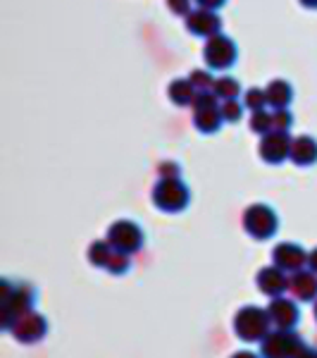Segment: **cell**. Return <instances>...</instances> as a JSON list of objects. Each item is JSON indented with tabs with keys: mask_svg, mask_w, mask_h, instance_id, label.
<instances>
[{
	"mask_svg": "<svg viewBox=\"0 0 317 358\" xmlns=\"http://www.w3.org/2000/svg\"><path fill=\"white\" fill-rule=\"evenodd\" d=\"M251 129L256 131V134L265 136L267 131H272V113H267L263 108V110H256L251 115Z\"/></svg>",
	"mask_w": 317,
	"mask_h": 358,
	"instance_id": "obj_23",
	"label": "cell"
},
{
	"mask_svg": "<svg viewBox=\"0 0 317 358\" xmlns=\"http://www.w3.org/2000/svg\"><path fill=\"white\" fill-rule=\"evenodd\" d=\"M267 313L272 317V325L277 330H296L298 320H301V310H298L296 301L286 296H277L270 301Z\"/></svg>",
	"mask_w": 317,
	"mask_h": 358,
	"instance_id": "obj_13",
	"label": "cell"
},
{
	"mask_svg": "<svg viewBox=\"0 0 317 358\" xmlns=\"http://www.w3.org/2000/svg\"><path fill=\"white\" fill-rule=\"evenodd\" d=\"M272 327L274 325L267 308H260V306H244L234 315V332L241 342H263L272 332Z\"/></svg>",
	"mask_w": 317,
	"mask_h": 358,
	"instance_id": "obj_2",
	"label": "cell"
},
{
	"mask_svg": "<svg viewBox=\"0 0 317 358\" xmlns=\"http://www.w3.org/2000/svg\"><path fill=\"white\" fill-rule=\"evenodd\" d=\"M315 306H313V313H315V320H317V301H313Z\"/></svg>",
	"mask_w": 317,
	"mask_h": 358,
	"instance_id": "obj_35",
	"label": "cell"
},
{
	"mask_svg": "<svg viewBox=\"0 0 317 358\" xmlns=\"http://www.w3.org/2000/svg\"><path fill=\"white\" fill-rule=\"evenodd\" d=\"M244 103L239 101V98H232V101H222V106H220V110H222V117H224V122H241V117H244Z\"/></svg>",
	"mask_w": 317,
	"mask_h": 358,
	"instance_id": "obj_22",
	"label": "cell"
},
{
	"mask_svg": "<svg viewBox=\"0 0 317 358\" xmlns=\"http://www.w3.org/2000/svg\"><path fill=\"white\" fill-rule=\"evenodd\" d=\"M158 175L163 179L182 177V167H179V163H175V160H163V163L158 165Z\"/></svg>",
	"mask_w": 317,
	"mask_h": 358,
	"instance_id": "obj_28",
	"label": "cell"
},
{
	"mask_svg": "<svg viewBox=\"0 0 317 358\" xmlns=\"http://www.w3.org/2000/svg\"><path fill=\"white\" fill-rule=\"evenodd\" d=\"M291 127H293V115L289 108L272 110V129L274 131H291Z\"/></svg>",
	"mask_w": 317,
	"mask_h": 358,
	"instance_id": "obj_26",
	"label": "cell"
},
{
	"mask_svg": "<svg viewBox=\"0 0 317 358\" xmlns=\"http://www.w3.org/2000/svg\"><path fill=\"white\" fill-rule=\"evenodd\" d=\"M212 94L220 101H232V98L241 96V84L234 77H217L215 84H212Z\"/></svg>",
	"mask_w": 317,
	"mask_h": 358,
	"instance_id": "obj_20",
	"label": "cell"
},
{
	"mask_svg": "<svg viewBox=\"0 0 317 358\" xmlns=\"http://www.w3.org/2000/svg\"><path fill=\"white\" fill-rule=\"evenodd\" d=\"M308 270H313V273L317 275V246L308 253Z\"/></svg>",
	"mask_w": 317,
	"mask_h": 358,
	"instance_id": "obj_31",
	"label": "cell"
},
{
	"mask_svg": "<svg viewBox=\"0 0 317 358\" xmlns=\"http://www.w3.org/2000/svg\"><path fill=\"white\" fill-rule=\"evenodd\" d=\"M291 143L293 138L289 136V131H267L265 136H260V146L258 153L267 165H281L284 160H289L291 155Z\"/></svg>",
	"mask_w": 317,
	"mask_h": 358,
	"instance_id": "obj_8",
	"label": "cell"
},
{
	"mask_svg": "<svg viewBox=\"0 0 317 358\" xmlns=\"http://www.w3.org/2000/svg\"><path fill=\"white\" fill-rule=\"evenodd\" d=\"M296 358H317V351L313 349V346H305V349Z\"/></svg>",
	"mask_w": 317,
	"mask_h": 358,
	"instance_id": "obj_32",
	"label": "cell"
},
{
	"mask_svg": "<svg viewBox=\"0 0 317 358\" xmlns=\"http://www.w3.org/2000/svg\"><path fill=\"white\" fill-rule=\"evenodd\" d=\"M167 94H170V101L175 103V106L189 108V106H193L198 89H196V86H193L191 82H189V79H177V82H172V84H170Z\"/></svg>",
	"mask_w": 317,
	"mask_h": 358,
	"instance_id": "obj_18",
	"label": "cell"
},
{
	"mask_svg": "<svg viewBox=\"0 0 317 358\" xmlns=\"http://www.w3.org/2000/svg\"><path fill=\"white\" fill-rule=\"evenodd\" d=\"M272 263L289 275L301 273V270L308 268V251H305L301 244L281 241V244H277L272 251Z\"/></svg>",
	"mask_w": 317,
	"mask_h": 358,
	"instance_id": "obj_10",
	"label": "cell"
},
{
	"mask_svg": "<svg viewBox=\"0 0 317 358\" xmlns=\"http://www.w3.org/2000/svg\"><path fill=\"white\" fill-rule=\"evenodd\" d=\"M36 303V289L29 282L0 280V327L10 332L22 315L31 313Z\"/></svg>",
	"mask_w": 317,
	"mask_h": 358,
	"instance_id": "obj_1",
	"label": "cell"
},
{
	"mask_svg": "<svg viewBox=\"0 0 317 358\" xmlns=\"http://www.w3.org/2000/svg\"><path fill=\"white\" fill-rule=\"evenodd\" d=\"M191 3L193 0H167V8H170L172 15L186 17L189 13H191Z\"/></svg>",
	"mask_w": 317,
	"mask_h": 358,
	"instance_id": "obj_29",
	"label": "cell"
},
{
	"mask_svg": "<svg viewBox=\"0 0 317 358\" xmlns=\"http://www.w3.org/2000/svg\"><path fill=\"white\" fill-rule=\"evenodd\" d=\"M184 24H186V29L193 36H200V38H210L222 31L220 15H217L215 10H205V8L191 10V13L184 17Z\"/></svg>",
	"mask_w": 317,
	"mask_h": 358,
	"instance_id": "obj_11",
	"label": "cell"
},
{
	"mask_svg": "<svg viewBox=\"0 0 317 358\" xmlns=\"http://www.w3.org/2000/svg\"><path fill=\"white\" fill-rule=\"evenodd\" d=\"M108 241H110L112 248L122 253H129V256H136L138 251L146 244V234L138 227L134 220H117L108 227Z\"/></svg>",
	"mask_w": 317,
	"mask_h": 358,
	"instance_id": "obj_7",
	"label": "cell"
},
{
	"mask_svg": "<svg viewBox=\"0 0 317 358\" xmlns=\"http://www.w3.org/2000/svg\"><path fill=\"white\" fill-rule=\"evenodd\" d=\"M289 160L298 167H310L317 163V138L315 136H296L291 143V155Z\"/></svg>",
	"mask_w": 317,
	"mask_h": 358,
	"instance_id": "obj_15",
	"label": "cell"
},
{
	"mask_svg": "<svg viewBox=\"0 0 317 358\" xmlns=\"http://www.w3.org/2000/svg\"><path fill=\"white\" fill-rule=\"evenodd\" d=\"M224 124L220 108H198L193 110V127L203 134H217L220 127Z\"/></svg>",
	"mask_w": 317,
	"mask_h": 358,
	"instance_id": "obj_17",
	"label": "cell"
},
{
	"mask_svg": "<svg viewBox=\"0 0 317 358\" xmlns=\"http://www.w3.org/2000/svg\"><path fill=\"white\" fill-rule=\"evenodd\" d=\"M10 334L17 339L20 344H38L45 339V334H48V320H45V315L36 313V310H31V313L22 315L20 320L15 322V327L10 330Z\"/></svg>",
	"mask_w": 317,
	"mask_h": 358,
	"instance_id": "obj_9",
	"label": "cell"
},
{
	"mask_svg": "<svg viewBox=\"0 0 317 358\" xmlns=\"http://www.w3.org/2000/svg\"><path fill=\"white\" fill-rule=\"evenodd\" d=\"M212 69H193L191 74H189V82H191L198 91H207L212 89V84H215V77H212Z\"/></svg>",
	"mask_w": 317,
	"mask_h": 358,
	"instance_id": "obj_25",
	"label": "cell"
},
{
	"mask_svg": "<svg viewBox=\"0 0 317 358\" xmlns=\"http://www.w3.org/2000/svg\"><path fill=\"white\" fill-rule=\"evenodd\" d=\"M265 96H267V106L272 110H279V108H289L293 101V89L289 82L284 79H274L265 86Z\"/></svg>",
	"mask_w": 317,
	"mask_h": 358,
	"instance_id": "obj_16",
	"label": "cell"
},
{
	"mask_svg": "<svg viewBox=\"0 0 317 358\" xmlns=\"http://www.w3.org/2000/svg\"><path fill=\"white\" fill-rule=\"evenodd\" d=\"M205 65L212 72H227L236 65V57H239V48H236L234 38H229L227 34H215L205 41L203 48Z\"/></svg>",
	"mask_w": 317,
	"mask_h": 358,
	"instance_id": "obj_6",
	"label": "cell"
},
{
	"mask_svg": "<svg viewBox=\"0 0 317 358\" xmlns=\"http://www.w3.org/2000/svg\"><path fill=\"white\" fill-rule=\"evenodd\" d=\"M289 292L296 301H317V275L313 270H301L291 275Z\"/></svg>",
	"mask_w": 317,
	"mask_h": 358,
	"instance_id": "obj_14",
	"label": "cell"
},
{
	"mask_svg": "<svg viewBox=\"0 0 317 358\" xmlns=\"http://www.w3.org/2000/svg\"><path fill=\"white\" fill-rule=\"evenodd\" d=\"M305 339L296 330H272L260 342L263 358H296L305 349Z\"/></svg>",
	"mask_w": 317,
	"mask_h": 358,
	"instance_id": "obj_5",
	"label": "cell"
},
{
	"mask_svg": "<svg viewBox=\"0 0 317 358\" xmlns=\"http://www.w3.org/2000/svg\"><path fill=\"white\" fill-rule=\"evenodd\" d=\"M196 5H198V8H205V10H222L224 5H227V0H193Z\"/></svg>",
	"mask_w": 317,
	"mask_h": 358,
	"instance_id": "obj_30",
	"label": "cell"
},
{
	"mask_svg": "<svg viewBox=\"0 0 317 358\" xmlns=\"http://www.w3.org/2000/svg\"><path fill=\"white\" fill-rule=\"evenodd\" d=\"M298 3H301L303 8H308V10H317V0H298Z\"/></svg>",
	"mask_w": 317,
	"mask_h": 358,
	"instance_id": "obj_34",
	"label": "cell"
},
{
	"mask_svg": "<svg viewBox=\"0 0 317 358\" xmlns=\"http://www.w3.org/2000/svg\"><path fill=\"white\" fill-rule=\"evenodd\" d=\"M244 103L246 108H249L251 113H256V110H263L265 106H267V96H265V89H258V86H253V89H249L244 94Z\"/></svg>",
	"mask_w": 317,
	"mask_h": 358,
	"instance_id": "obj_24",
	"label": "cell"
},
{
	"mask_svg": "<svg viewBox=\"0 0 317 358\" xmlns=\"http://www.w3.org/2000/svg\"><path fill=\"white\" fill-rule=\"evenodd\" d=\"M244 229L256 241H267L279 229V217L267 203H253L244 213Z\"/></svg>",
	"mask_w": 317,
	"mask_h": 358,
	"instance_id": "obj_4",
	"label": "cell"
},
{
	"mask_svg": "<svg viewBox=\"0 0 317 358\" xmlns=\"http://www.w3.org/2000/svg\"><path fill=\"white\" fill-rule=\"evenodd\" d=\"M256 285H258V289L265 294V296L277 299V296H284V294L289 292L291 277H289V273H284V270L277 268V265L272 263V265L263 268L260 273L256 275Z\"/></svg>",
	"mask_w": 317,
	"mask_h": 358,
	"instance_id": "obj_12",
	"label": "cell"
},
{
	"mask_svg": "<svg viewBox=\"0 0 317 358\" xmlns=\"http://www.w3.org/2000/svg\"><path fill=\"white\" fill-rule=\"evenodd\" d=\"M220 106H222L220 98L212 94V89H207V91H198V94H196V101L191 108L198 110V108H220Z\"/></svg>",
	"mask_w": 317,
	"mask_h": 358,
	"instance_id": "obj_27",
	"label": "cell"
},
{
	"mask_svg": "<svg viewBox=\"0 0 317 358\" xmlns=\"http://www.w3.org/2000/svg\"><path fill=\"white\" fill-rule=\"evenodd\" d=\"M129 268H131V256H129V253H122V251H117V248H115L110 261H108V265H105V273L126 275V273H129Z\"/></svg>",
	"mask_w": 317,
	"mask_h": 358,
	"instance_id": "obj_21",
	"label": "cell"
},
{
	"mask_svg": "<svg viewBox=\"0 0 317 358\" xmlns=\"http://www.w3.org/2000/svg\"><path fill=\"white\" fill-rule=\"evenodd\" d=\"M115 248L110 246V241L103 239V241H94V244L89 246V253H86V258H89L91 265H96V268H103L105 270L108 261H110Z\"/></svg>",
	"mask_w": 317,
	"mask_h": 358,
	"instance_id": "obj_19",
	"label": "cell"
},
{
	"mask_svg": "<svg viewBox=\"0 0 317 358\" xmlns=\"http://www.w3.org/2000/svg\"><path fill=\"white\" fill-rule=\"evenodd\" d=\"M153 203L163 213H182L191 203V192L182 182V177H160V182L153 187Z\"/></svg>",
	"mask_w": 317,
	"mask_h": 358,
	"instance_id": "obj_3",
	"label": "cell"
},
{
	"mask_svg": "<svg viewBox=\"0 0 317 358\" xmlns=\"http://www.w3.org/2000/svg\"><path fill=\"white\" fill-rule=\"evenodd\" d=\"M232 358H263V356H258V354H253V351H236V354Z\"/></svg>",
	"mask_w": 317,
	"mask_h": 358,
	"instance_id": "obj_33",
	"label": "cell"
}]
</instances>
